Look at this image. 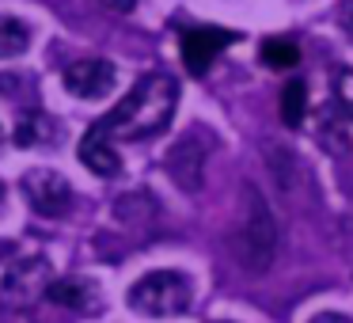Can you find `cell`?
<instances>
[{
	"instance_id": "6da1fadb",
	"label": "cell",
	"mask_w": 353,
	"mask_h": 323,
	"mask_svg": "<svg viewBox=\"0 0 353 323\" xmlns=\"http://www.w3.org/2000/svg\"><path fill=\"white\" fill-rule=\"evenodd\" d=\"M179 103V80L152 72V77L137 80L122 103L99 122V130L110 141H145L152 133L168 130L171 115Z\"/></svg>"
},
{
	"instance_id": "7a4b0ae2",
	"label": "cell",
	"mask_w": 353,
	"mask_h": 323,
	"mask_svg": "<svg viewBox=\"0 0 353 323\" xmlns=\"http://www.w3.org/2000/svg\"><path fill=\"white\" fill-rule=\"evenodd\" d=\"M228 247H232V259L239 262V270H247V274H266L277 259L281 228L274 221V209L266 206L259 186H251V183L243 186L239 217H236V228L228 236Z\"/></svg>"
},
{
	"instance_id": "3957f363",
	"label": "cell",
	"mask_w": 353,
	"mask_h": 323,
	"mask_svg": "<svg viewBox=\"0 0 353 323\" xmlns=\"http://www.w3.org/2000/svg\"><path fill=\"white\" fill-rule=\"evenodd\" d=\"M130 308L141 315H152V320L179 315V312L190 308V282H186L179 270H152V274H145L141 282H133Z\"/></svg>"
},
{
	"instance_id": "277c9868",
	"label": "cell",
	"mask_w": 353,
	"mask_h": 323,
	"mask_svg": "<svg viewBox=\"0 0 353 323\" xmlns=\"http://www.w3.org/2000/svg\"><path fill=\"white\" fill-rule=\"evenodd\" d=\"M50 285H54V274H50V262L42 255L12 262L4 270V282H0V308L4 312H27L46 297Z\"/></svg>"
},
{
	"instance_id": "5b68a950",
	"label": "cell",
	"mask_w": 353,
	"mask_h": 323,
	"mask_svg": "<svg viewBox=\"0 0 353 323\" xmlns=\"http://www.w3.org/2000/svg\"><path fill=\"white\" fill-rule=\"evenodd\" d=\"M209 137L198 130L183 133V137L175 141V145L168 148V156H163V168H168L171 183L179 186V190L194 194L201 190V183H205V160H209Z\"/></svg>"
},
{
	"instance_id": "8992f818",
	"label": "cell",
	"mask_w": 353,
	"mask_h": 323,
	"mask_svg": "<svg viewBox=\"0 0 353 323\" xmlns=\"http://www.w3.org/2000/svg\"><path fill=\"white\" fill-rule=\"evenodd\" d=\"M23 194L31 202L34 213L42 217H61L69 213L72 206V186L61 171H50V168H34L23 175Z\"/></svg>"
},
{
	"instance_id": "52a82bcc",
	"label": "cell",
	"mask_w": 353,
	"mask_h": 323,
	"mask_svg": "<svg viewBox=\"0 0 353 323\" xmlns=\"http://www.w3.org/2000/svg\"><path fill=\"white\" fill-rule=\"evenodd\" d=\"M236 39H239V35L236 31H224V27H190V31H183V42H179V46H183L186 72H194V77L209 72V65L216 61V54L228 50Z\"/></svg>"
},
{
	"instance_id": "ba28073f",
	"label": "cell",
	"mask_w": 353,
	"mask_h": 323,
	"mask_svg": "<svg viewBox=\"0 0 353 323\" xmlns=\"http://www.w3.org/2000/svg\"><path fill=\"white\" fill-rule=\"evenodd\" d=\"M114 65L103 61V57H84V61L69 65L65 69V92L77 95V99H103V95L114 88Z\"/></svg>"
},
{
	"instance_id": "9c48e42d",
	"label": "cell",
	"mask_w": 353,
	"mask_h": 323,
	"mask_svg": "<svg viewBox=\"0 0 353 323\" xmlns=\"http://www.w3.org/2000/svg\"><path fill=\"white\" fill-rule=\"evenodd\" d=\"M77 156H80V164H84L88 171H95L99 179H114V175H122V156H118V148L110 145V137L99 130V126H92V130H88L84 137H80Z\"/></svg>"
},
{
	"instance_id": "30bf717a",
	"label": "cell",
	"mask_w": 353,
	"mask_h": 323,
	"mask_svg": "<svg viewBox=\"0 0 353 323\" xmlns=\"http://www.w3.org/2000/svg\"><path fill=\"white\" fill-rule=\"evenodd\" d=\"M46 297L54 304L69 308V312H95L99 308V293H95V285L88 277H57Z\"/></svg>"
},
{
	"instance_id": "8fae6325",
	"label": "cell",
	"mask_w": 353,
	"mask_h": 323,
	"mask_svg": "<svg viewBox=\"0 0 353 323\" xmlns=\"http://www.w3.org/2000/svg\"><path fill=\"white\" fill-rule=\"evenodd\" d=\"M315 137H319V148L330 156H345L350 153V118L338 107H323L319 126H315Z\"/></svg>"
},
{
	"instance_id": "7c38bea8",
	"label": "cell",
	"mask_w": 353,
	"mask_h": 323,
	"mask_svg": "<svg viewBox=\"0 0 353 323\" xmlns=\"http://www.w3.org/2000/svg\"><path fill=\"white\" fill-rule=\"evenodd\" d=\"M266 164H270V175H274L277 190H281V194H296V183H300V175H304L296 153L285 148V145H266Z\"/></svg>"
},
{
	"instance_id": "4fadbf2b",
	"label": "cell",
	"mask_w": 353,
	"mask_h": 323,
	"mask_svg": "<svg viewBox=\"0 0 353 323\" xmlns=\"http://www.w3.org/2000/svg\"><path fill=\"white\" fill-rule=\"evenodd\" d=\"M27 46H31V27L12 16H0V61L4 57H19Z\"/></svg>"
},
{
	"instance_id": "5bb4252c",
	"label": "cell",
	"mask_w": 353,
	"mask_h": 323,
	"mask_svg": "<svg viewBox=\"0 0 353 323\" xmlns=\"http://www.w3.org/2000/svg\"><path fill=\"white\" fill-rule=\"evenodd\" d=\"M307 110V84L304 80H289L281 88V122L285 126H300Z\"/></svg>"
},
{
	"instance_id": "9a60e30c",
	"label": "cell",
	"mask_w": 353,
	"mask_h": 323,
	"mask_svg": "<svg viewBox=\"0 0 353 323\" xmlns=\"http://www.w3.org/2000/svg\"><path fill=\"white\" fill-rule=\"evenodd\" d=\"M262 61H266L270 69H292V65L300 61V50L292 39H266L262 42Z\"/></svg>"
},
{
	"instance_id": "2e32d148",
	"label": "cell",
	"mask_w": 353,
	"mask_h": 323,
	"mask_svg": "<svg viewBox=\"0 0 353 323\" xmlns=\"http://www.w3.org/2000/svg\"><path fill=\"white\" fill-rule=\"evenodd\" d=\"M114 213H118V221L141 224L156 213V202H152V194H125V198H118Z\"/></svg>"
},
{
	"instance_id": "e0dca14e",
	"label": "cell",
	"mask_w": 353,
	"mask_h": 323,
	"mask_svg": "<svg viewBox=\"0 0 353 323\" xmlns=\"http://www.w3.org/2000/svg\"><path fill=\"white\" fill-rule=\"evenodd\" d=\"M46 118L39 115V110H27L23 118H19V126H16V145L19 148H31V145H39L42 137H46Z\"/></svg>"
},
{
	"instance_id": "ac0fdd59",
	"label": "cell",
	"mask_w": 353,
	"mask_h": 323,
	"mask_svg": "<svg viewBox=\"0 0 353 323\" xmlns=\"http://www.w3.org/2000/svg\"><path fill=\"white\" fill-rule=\"evenodd\" d=\"M334 103H338V110L353 122V69H338L334 72Z\"/></svg>"
},
{
	"instance_id": "d6986e66",
	"label": "cell",
	"mask_w": 353,
	"mask_h": 323,
	"mask_svg": "<svg viewBox=\"0 0 353 323\" xmlns=\"http://www.w3.org/2000/svg\"><path fill=\"white\" fill-rule=\"evenodd\" d=\"M103 8H110V12H118V16H125V12H133V4L137 0H99Z\"/></svg>"
},
{
	"instance_id": "ffe728a7",
	"label": "cell",
	"mask_w": 353,
	"mask_h": 323,
	"mask_svg": "<svg viewBox=\"0 0 353 323\" xmlns=\"http://www.w3.org/2000/svg\"><path fill=\"white\" fill-rule=\"evenodd\" d=\"M342 31L353 39V0H345V8H342Z\"/></svg>"
},
{
	"instance_id": "44dd1931",
	"label": "cell",
	"mask_w": 353,
	"mask_h": 323,
	"mask_svg": "<svg viewBox=\"0 0 353 323\" xmlns=\"http://www.w3.org/2000/svg\"><path fill=\"white\" fill-rule=\"evenodd\" d=\"M312 323H350V315H342V312H323V315H315Z\"/></svg>"
}]
</instances>
